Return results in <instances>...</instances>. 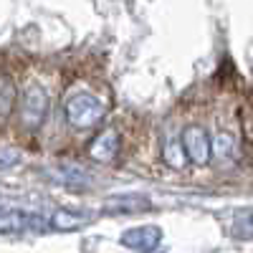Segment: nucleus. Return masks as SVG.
I'll use <instances>...</instances> for the list:
<instances>
[{
  "mask_svg": "<svg viewBox=\"0 0 253 253\" xmlns=\"http://www.w3.org/2000/svg\"><path fill=\"white\" fill-rule=\"evenodd\" d=\"M233 233L241 241H253V208H243V210H238V213H236Z\"/></svg>",
  "mask_w": 253,
  "mask_h": 253,
  "instance_id": "12",
  "label": "nucleus"
},
{
  "mask_svg": "<svg viewBox=\"0 0 253 253\" xmlns=\"http://www.w3.org/2000/svg\"><path fill=\"white\" fill-rule=\"evenodd\" d=\"M162 157L170 167H185L187 162V155H185V147H182V139H175V137H167L165 139V147H162Z\"/></svg>",
  "mask_w": 253,
  "mask_h": 253,
  "instance_id": "11",
  "label": "nucleus"
},
{
  "mask_svg": "<svg viewBox=\"0 0 253 253\" xmlns=\"http://www.w3.org/2000/svg\"><path fill=\"white\" fill-rule=\"evenodd\" d=\"M117 150H119V134H117V129H104L89 144V155L96 162H112L117 157Z\"/></svg>",
  "mask_w": 253,
  "mask_h": 253,
  "instance_id": "6",
  "label": "nucleus"
},
{
  "mask_svg": "<svg viewBox=\"0 0 253 253\" xmlns=\"http://www.w3.org/2000/svg\"><path fill=\"white\" fill-rule=\"evenodd\" d=\"M182 147H185V155L190 162H195V165H208L210 160V152H213V144H210L208 134L203 126L198 124H190L187 129L182 132Z\"/></svg>",
  "mask_w": 253,
  "mask_h": 253,
  "instance_id": "3",
  "label": "nucleus"
},
{
  "mask_svg": "<svg viewBox=\"0 0 253 253\" xmlns=\"http://www.w3.org/2000/svg\"><path fill=\"white\" fill-rule=\"evenodd\" d=\"M38 215H26L23 210H0V233H18L28 225H41Z\"/></svg>",
  "mask_w": 253,
  "mask_h": 253,
  "instance_id": "8",
  "label": "nucleus"
},
{
  "mask_svg": "<svg viewBox=\"0 0 253 253\" xmlns=\"http://www.w3.org/2000/svg\"><path fill=\"white\" fill-rule=\"evenodd\" d=\"M152 203L144 195H114L104 203V213L109 215H126V213H142V210H150Z\"/></svg>",
  "mask_w": 253,
  "mask_h": 253,
  "instance_id": "5",
  "label": "nucleus"
},
{
  "mask_svg": "<svg viewBox=\"0 0 253 253\" xmlns=\"http://www.w3.org/2000/svg\"><path fill=\"white\" fill-rule=\"evenodd\" d=\"M13 84L8 81V79H3L0 76V114H8V109H10V104H13Z\"/></svg>",
  "mask_w": 253,
  "mask_h": 253,
  "instance_id": "13",
  "label": "nucleus"
},
{
  "mask_svg": "<svg viewBox=\"0 0 253 253\" xmlns=\"http://www.w3.org/2000/svg\"><path fill=\"white\" fill-rule=\"evenodd\" d=\"M53 228L56 230H76V228H84L89 223V215L86 213H76V210H66V208H61L53 213L51 218Z\"/></svg>",
  "mask_w": 253,
  "mask_h": 253,
  "instance_id": "9",
  "label": "nucleus"
},
{
  "mask_svg": "<svg viewBox=\"0 0 253 253\" xmlns=\"http://www.w3.org/2000/svg\"><path fill=\"white\" fill-rule=\"evenodd\" d=\"M162 241V230L157 225H139V228H129L126 233L122 236V243L132 251L139 253H150L160 246Z\"/></svg>",
  "mask_w": 253,
  "mask_h": 253,
  "instance_id": "4",
  "label": "nucleus"
},
{
  "mask_svg": "<svg viewBox=\"0 0 253 253\" xmlns=\"http://www.w3.org/2000/svg\"><path fill=\"white\" fill-rule=\"evenodd\" d=\"M48 172H51V180H56L61 185H69V187H81L89 182V172L76 162H61V165L51 167Z\"/></svg>",
  "mask_w": 253,
  "mask_h": 253,
  "instance_id": "7",
  "label": "nucleus"
},
{
  "mask_svg": "<svg viewBox=\"0 0 253 253\" xmlns=\"http://www.w3.org/2000/svg\"><path fill=\"white\" fill-rule=\"evenodd\" d=\"M48 114V94L43 86H28V91L20 96V124L28 129H38Z\"/></svg>",
  "mask_w": 253,
  "mask_h": 253,
  "instance_id": "2",
  "label": "nucleus"
},
{
  "mask_svg": "<svg viewBox=\"0 0 253 253\" xmlns=\"http://www.w3.org/2000/svg\"><path fill=\"white\" fill-rule=\"evenodd\" d=\"M18 162V152L10 150V147H0V170H8Z\"/></svg>",
  "mask_w": 253,
  "mask_h": 253,
  "instance_id": "14",
  "label": "nucleus"
},
{
  "mask_svg": "<svg viewBox=\"0 0 253 253\" xmlns=\"http://www.w3.org/2000/svg\"><path fill=\"white\" fill-rule=\"evenodd\" d=\"M104 117L101 104L91 96V94H71L66 99V119L71 122V126L76 129H89V126H96Z\"/></svg>",
  "mask_w": 253,
  "mask_h": 253,
  "instance_id": "1",
  "label": "nucleus"
},
{
  "mask_svg": "<svg viewBox=\"0 0 253 253\" xmlns=\"http://www.w3.org/2000/svg\"><path fill=\"white\" fill-rule=\"evenodd\" d=\"M213 155L218 162H233L236 160V139L230 132H218L213 139Z\"/></svg>",
  "mask_w": 253,
  "mask_h": 253,
  "instance_id": "10",
  "label": "nucleus"
}]
</instances>
